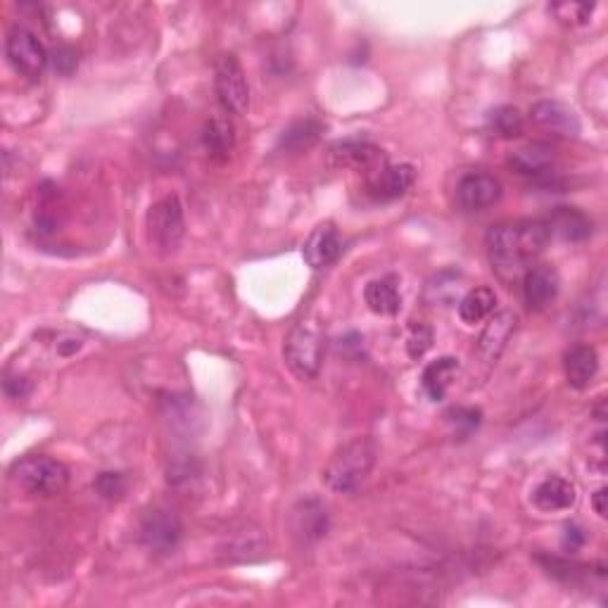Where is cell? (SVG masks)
<instances>
[{"mask_svg":"<svg viewBox=\"0 0 608 608\" xmlns=\"http://www.w3.org/2000/svg\"><path fill=\"white\" fill-rule=\"evenodd\" d=\"M549 228L544 221H506L487 231L485 250L492 271L502 281L511 283L523 278L528 266L542 255L549 243Z\"/></svg>","mask_w":608,"mask_h":608,"instance_id":"1","label":"cell"},{"mask_svg":"<svg viewBox=\"0 0 608 608\" xmlns=\"http://www.w3.org/2000/svg\"><path fill=\"white\" fill-rule=\"evenodd\" d=\"M378 459V445L373 437H354L331 456L323 480L333 492L350 494L369 478Z\"/></svg>","mask_w":608,"mask_h":608,"instance_id":"2","label":"cell"},{"mask_svg":"<svg viewBox=\"0 0 608 608\" xmlns=\"http://www.w3.org/2000/svg\"><path fill=\"white\" fill-rule=\"evenodd\" d=\"M10 483L31 497H57L67 490L69 468L53 456L31 454L12 464Z\"/></svg>","mask_w":608,"mask_h":608,"instance_id":"3","label":"cell"},{"mask_svg":"<svg viewBox=\"0 0 608 608\" xmlns=\"http://www.w3.org/2000/svg\"><path fill=\"white\" fill-rule=\"evenodd\" d=\"M323 352H326V333L316 319L295 323L283 345L285 364L302 380L316 378L323 364Z\"/></svg>","mask_w":608,"mask_h":608,"instance_id":"4","label":"cell"},{"mask_svg":"<svg viewBox=\"0 0 608 608\" xmlns=\"http://www.w3.org/2000/svg\"><path fill=\"white\" fill-rule=\"evenodd\" d=\"M183 233H186V219H183L181 200L176 195L157 200L148 212V240L157 255L167 257L179 250Z\"/></svg>","mask_w":608,"mask_h":608,"instance_id":"5","label":"cell"},{"mask_svg":"<svg viewBox=\"0 0 608 608\" xmlns=\"http://www.w3.org/2000/svg\"><path fill=\"white\" fill-rule=\"evenodd\" d=\"M214 91L219 105L228 114H243L250 105V86L245 69L236 55H221L214 67Z\"/></svg>","mask_w":608,"mask_h":608,"instance_id":"6","label":"cell"},{"mask_svg":"<svg viewBox=\"0 0 608 608\" xmlns=\"http://www.w3.org/2000/svg\"><path fill=\"white\" fill-rule=\"evenodd\" d=\"M5 55H8L15 72L27 76L31 81L41 79V74L46 72L50 62L46 48L38 41V36L24 27H12L8 31V38H5Z\"/></svg>","mask_w":608,"mask_h":608,"instance_id":"7","label":"cell"},{"mask_svg":"<svg viewBox=\"0 0 608 608\" xmlns=\"http://www.w3.org/2000/svg\"><path fill=\"white\" fill-rule=\"evenodd\" d=\"M183 537L181 518L171 509H150L141 521V542L152 554H174Z\"/></svg>","mask_w":608,"mask_h":608,"instance_id":"8","label":"cell"},{"mask_svg":"<svg viewBox=\"0 0 608 608\" xmlns=\"http://www.w3.org/2000/svg\"><path fill=\"white\" fill-rule=\"evenodd\" d=\"M328 162L338 169L364 171L366 179L388 164L383 150L376 148V145L369 141H357V138H354V141L335 143L333 148L328 150Z\"/></svg>","mask_w":608,"mask_h":608,"instance_id":"9","label":"cell"},{"mask_svg":"<svg viewBox=\"0 0 608 608\" xmlns=\"http://www.w3.org/2000/svg\"><path fill=\"white\" fill-rule=\"evenodd\" d=\"M502 198V183L485 171H471L456 183V202L466 212H483Z\"/></svg>","mask_w":608,"mask_h":608,"instance_id":"10","label":"cell"},{"mask_svg":"<svg viewBox=\"0 0 608 608\" xmlns=\"http://www.w3.org/2000/svg\"><path fill=\"white\" fill-rule=\"evenodd\" d=\"M516 328H518V316L513 312L494 314L490 323L485 326V331L480 333L478 345H475V359H478L480 364H485L487 369H492V366L499 361V357H502V352L506 350V345H509Z\"/></svg>","mask_w":608,"mask_h":608,"instance_id":"11","label":"cell"},{"mask_svg":"<svg viewBox=\"0 0 608 608\" xmlns=\"http://www.w3.org/2000/svg\"><path fill=\"white\" fill-rule=\"evenodd\" d=\"M530 119L537 129L551 133V136L561 138H578L582 124L573 107L561 103V100H540L532 105Z\"/></svg>","mask_w":608,"mask_h":608,"instance_id":"12","label":"cell"},{"mask_svg":"<svg viewBox=\"0 0 608 608\" xmlns=\"http://www.w3.org/2000/svg\"><path fill=\"white\" fill-rule=\"evenodd\" d=\"M342 252V238L340 231L335 228L333 221H323L309 233L307 243L302 247V257L312 269H326L331 266Z\"/></svg>","mask_w":608,"mask_h":608,"instance_id":"13","label":"cell"},{"mask_svg":"<svg viewBox=\"0 0 608 608\" xmlns=\"http://www.w3.org/2000/svg\"><path fill=\"white\" fill-rule=\"evenodd\" d=\"M561 278L556 274V269L551 266H532L523 274V300L530 309L540 312V309L549 307L551 302L559 295Z\"/></svg>","mask_w":608,"mask_h":608,"instance_id":"14","label":"cell"},{"mask_svg":"<svg viewBox=\"0 0 608 608\" xmlns=\"http://www.w3.org/2000/svg\"><path fill=\"white\" fill-rule=\"evenodd\" d=\"M414 167L409 164H385L383 169L369 176V193L376 200H395L402 198L414 186Z\"/></svg>","mask_w":608,"mask_h":608,"instance_id":"15","label":"cell"},{"mask_svg":"<svg viewBox=\"0 0 608 608\" xmlns=\"http://www.w3.org/2000/svg\"><path fill=\"white\" fill-rule=\"evenodd\" d=\"M290 523H293V532L302 542H316L326 537L328 532V511L319 499H302L293 509Z\"/></svg>","mask_w":608,"mask_h":608,"instance_id":"16","label":"cell"},{"mask_svg":"<svg viewBox=\"0 0 608 608\" xmlns=\"http://www.w3.org/2000/svg\"><path fill=\"white\" fill-rule=\"evenodd\" d=\"M544 224L549 228V236L566 240V243H580L592 236V219L578 207H556Z\"/></svg>","mask_w":608,"mask_h":608,"instance_id":"17","label":"cell"},{"mask_svg":"<svg viewBox=\"0 0 608 608\" xmlns=\"http://www.w3.org/2000/svg\"><path fill=\"white\" fill-rule=\"evenodd\" d=\"M575 485L561 475H549L532 490V504L540 511H566L575 504Z\"/></svg>","mask_w":608,"mask_h":608,"instance_id":"18","label":"cell"},{"mask_svg":"<svg viewBox=\"0 0 608 608\" xmlns=\"http://www.w3.org/2000/svg\"><path fill=\"white\" fill-rule=\"evenodd\" d=\"M202 145H205L209 160L226 162L236 148V129H233L231 119L224 114L207 119L205 129H202Z\"/></svg>","mask_w":608,"mask_h":608,"instance_id":"19","label":"cell"},{"mask_svg":"<svg viewBox=\"0 0 608 608\" xmlns=\"http://www.w3.org/2000/svg\"><path fill=\"white\" fill-rule=\"evenodd\" d=\"M563 369H566V380L570 388L585 390L589 388L599 371V354L592 345H578L566 354L563 361Z\"/></svg>","mask_w":608,"mask_h":608,"instance_id":"20","label":"cell"},{"mask_svg":"<svg viewBox=\"0 0 608 608\" xmlns=\"http://www.w3.org/2000/svg\"><path fill=\"white\" fill-rule=\"evenodd\" d=\"M551 164H554V148L547 143H530L525 148L511 152L509 167L521 176H532V179H542L549 174Z\"/></svg>","mask_w":608,"mask_h":608,"instance_id":"21","label":"cell"},{"mask_svg":"<svg viewBox=\"0 0 608 608\" xmlns=\"http://www.w3.org/2000/svg\"><path fill=\"white\" fill-rule=\"evenodd\" d=\"M459 359L456 357H440L423 369L421 383L426 395L433 399V402H442L447 397V390L452 388V383L456 380V373H459Z\"/></svg>","mask_w":608,"mask_h":608,"instance_id":"22","label":"cell"},{"mask_svg":"<svg viewBox=\"0 0 608 608\" xmlns=\"http://www.w3.org/2000/svg\"><path fill=\"white\" fill-rule=\"evenodd\" d=\"M464 283L466 278L459 269L440 271V274H435L426 283L423 300L433 304V307H452V304L459 300V295L464 293Z\"/></svg>","mask_w":608,"mask_h":608,"instance_id":"23","label":"cell"},{"mask_svg":"<svg viewBox=\"0 0 608 608\" xmlns=\"http://www.w3.org/2000/svg\"><path fill=\"white\" fill-rule=\"evenodd\" d=\"M323 133V124L319 119L307 117V119H297L290 126H285L278 136V150L283 152H302L309 150L312 145L319 143Z\"/></svg>","mask_w":608,"mask_h":608,"instance_id":"24","label":"cell"},{"mask_svg":"<svg viewBox=\"0 0 608 608\" xmlns=\"http://www.w3.org/2000/svg\"><path fill=\"white\" fill-rule=\"evenodd\" d=\"M364 300L371 312L380 316H395L402 309V295H399L395 278L371 281L364 290Z\"/></svg>","mask_w":608,"mask_h":608,"instance_id":"25","label":"cell"},{"mask_svg":"<svg viewBox=\"0 0 608 608\" xmlns=\"http://www.w3.org/2000/svg\"><path fill=\"white\" fill-rule=\"evenodd\" d=\"M494 304H497V295H494V290L485 288V285L468 290V293L459 300L461 321L468 323V326H475V323L485 321L487 316L494 312Z\"/></svg>","mask_w":608,"mask_h":608,"instance_id":"26","label":"cell"},{"mask_svg":"<svg viewBox=\"0 0 608 608\" xmlns=\"http://www.w3.org/2000/svg\"><path fill=\"white\" fill-rule=\"evenodd\" d=\"M487 126H490V131L497 138H506V141H511V138H518L523 133L525 119L518 107L502 105V107H497V110L490 112V117H487Z\"/></svg>","mask_w":608,"mask_h":608,"instance_id":"27","label":"cell"},{"mask_svg":"<svg viewBox=\"0 0 608 608\" xmlns=\"http://www.w3.org/2000/svg\"><path fill=\"white\" fill-rule=\"evenodd\" d=\"M549 10L566 27H580V24H587L589 17H592L594 3H556Z\"/></svg>","mask_w":608,"mask_h":608,"instance_id":"28","label":"cell"},{"mask_svg":"<svg viewBox=\"0 0 608 608\" xmlns=\"http://www.w3.org/2000/svg\"><path fill=\"white\" fill-rule=\"evenodd\" d=\"M447 421L454 426L456 437H471L478 430L480 421H483V414H480V409L473 407H456L447 414Z\"/></svg>","mask_w":608,"mask_h":608,"instance_id":"29","label":"cell"},{"mask_svg":"<svg viewBox=\"0 0 608 608\" xmlns=\"http://www.w3.org/2000/svg\"><path fill=\"white\" fill-rule=\"evenodd\" d=\"M430 345H433V331H430V326L421 321H414L409 326V335H407V352L411 359H421L423 354L430 350Z\"/></svg>","mask_w":608,"mask_h":608,"instance_id":"30","label":"cell"},{"mask_svg":"<svg viewBox=\"0 0 608 608\" xmlns=\"http://www.w3.org/2000/svg\"><path fill=\"white\" fill-rule=\"evenodd\" d=\"M95 490L103 499H122L126 492V478L122 473H100L98 478H95Z\"/></svg>","mask_w":608,"mask_h":608,"instance_id":"31","label":"cell"},{"mask_svg":"<svg viewBox=\"0 0 608 608\" xmlns=\"http://www.w3.org/2000/svg\"><path fill=\"white\" fill-rule=\"evenodd\" d=\"M50 62H53V69L57 74L69 76L76 69V65H79V57H76L72 48L60 46V48L53 50V55H50Z\"/></svg>","mask_w":608,"mask_h":608,"instance_id":"32","label":"cell"},{"mask_svg":"<svg viewBox=\"0 0 608 608\" xmlns=\"http://www.w3.org/2000/svg\"><path fill=\"white\" fill-rule=\"evenodd\" d=\"M84 347V340H81V335L76 333H57L55 335V352L60 354V357H72V354H76Z\"/></svg>","mask_w":608,"mask_h":608,"instance_id":"33","label":"cell"},{"mask_svg":"<svg viewBox=\"0 0 608 608\" xmlns=\"http://www.w3.org/2000/svg\"><path fill=\"white\" fill-rule=\"evenodd\" d=\"M3 390L10 399H24L31 392V380L19 376V373H17V376L8 373V376H5V380H3Z\"/></svg>","mask_w":608,"mask_h":608,"instance_id":"34","label":"cell"},{"mask_svg":"<svg viewBox=\"0 0 608 608\" xmlns=\"http://www.w3.org/2000/svg\"><path fill=\"white\" fill-rule=\"evenodd\" d=\"M585 540H587V535H585V530L580 528V525L568 523L566 528H563L561 544H563V549L570 551V554H575V551L582 549V544H585Z\"/></svg>","mask_w":608,"mask_h":608,"instance_id":"35","label":"cell"},{"mask_svg":"<svg viewBox=\"0 0 608 608\" xmlns=\"http://www.w3.org/2000/svg\"><path fill=\"white\" fill-rule=\"evenodd\" d=\"M606 487H601V490H597L594 492V497H592V504H594V511L599 513L601 518H606Z\"/></svg>","mask_w":608,"mask_h":608,"instance_id":"36","label":"cell"}]
</instances>
